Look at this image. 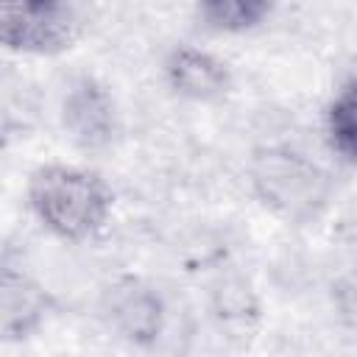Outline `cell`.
Returning a JSON list of instances; mask_svg holds the SVG:
<instances>
[{
    "label": "cell",
    "instance_id": "cell-1",
    "mask_svg": "<svg viewBox=\"0 0 357 357\" xmlns=\"http://www.w3.org/2000/svg\"><path fill=\"white\" fill-rule=\"evenodd\" d=\"M25 198L36 223L61 243H86L98 237L114 209L109 181L98 170L67 162L36 167L28 178Z\"/></svg>",
    "mask_w": 357,
    "mask_h": 357
},
{
    "label": "cell",
    "instance_id": "cell-2",
    "mask_svg": "<svg viewBox=\"0 0 357 357\" xmlns=\"http://www.w3.org/2000/svg\"><path fill=\"white\" fill-rule=\"evenodd\" d=\"M245 176L259 206L290 226L315 223L335 198L329 170L287 142L254 148Z\"/></svg>",
    "mask_w": 357,
    "mask_h": 357
},
{
    "label": "cell",
    "instance_id": "cell-3",
    "mask_svg": "<svg viewBox=\"0 0 357 357\" xmlns=\"http://www.w3.org/2000/svg\"><path fill=\"white\" fill-rule=\"evenodd\" d=\"M86 25L84 0H0V42L20 56H59Z\"/></svg>",
    "mask_w": 357,
    "mask_h": 357
},
{
    "label": "cell",
    "instance_id": "cell-4",
    "mask_svg": "<svg viewBox=\"0 0 357 357\" xmlns=\"http://www.w3.org/2000/svg\"><path fill=\"white\" fill-rule=\"evenodd\" d=\"M64 137L84 153L112 148L120 134V114L112 92L89 73H78L64 84L59 100Z\"/></svg>",
    "mask_w": 357,
    "mask_h": 357
},
{
    "label": "cell",
    "instance_id": "cell-5",
    "mask_svg": "<svg viewBox=\"0 0 357 357\" xmlns=\"http://www.w3.org/2000/svg\"><path fill=\"white\" fill-rule=\"evenodd\" d=\"M162 78L176 98L190 103H220L234 86L231 67L198 45L170 47L162 61Z\"/></svg>",
    "mask_w": 357,
    "mask_h": 357
},
{
    "label": "cell",
    "instance_id": "cell-6",
    "mask_svg": "<svg viewBox=\"0 0 357 357\" xmlns=\"http://www.w3.org/2000/svg\"><path fill=\"white\" fill-rule=\"evenodd\" d=\"M103 318L109 329L117 332V337L134 346H151L162 335L165 304L151 284L139 279H123L106 290Z\"/></svg>",
    "mask_w": 357,
    "mask_h": 357
},
{
    "label": "cell",
    "instance_id": "cell-7",
    "mask_svg": "<svg viewBox=\"0 0 357 357\" xmlns=\"http://www.w3.org/2000/svg\"><path fill=\"white\" fill-rule=\"evenodd\" d=\"M53 310L50 293L22 268L3 262L0 279V337L6 343L31 337Z\"/></svg>",
    "mask_w": 357,
    "mask_h": 357
},
{
    "label": "cell",
    "instance_id": "cell-8",
    "mask_svg": "<svg viewBox=\"0 0 357 357\" xmlns=\"http://www.w3.org/2000/svg\"><path fill=\"white\" fill-rule=\"evenodd\" d=\"M324 131L329 148L357 167V75L346 78L326 103Z\"/></svg>",
    "mask_w": 357,
    "mask_h": 357
},
{
    "label": "cell",
    "instance_id": "cell-9",
    "mask_svg": "<svg viewBox=\"0 0 357 357\" xmlns=\"http://www.w3.org/2000/svg\"><path fill=\"white\" fill-rule=\"evenodd\" d=\"M276 0H195L198 17L215 33H248L259 28Z\"/></svg>",
    "mask_w": 357,
    "mask_h": 357
}]
</instances>
